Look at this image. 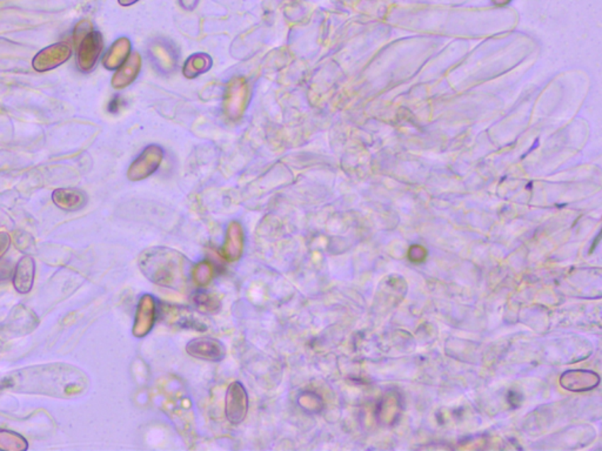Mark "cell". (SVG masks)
<instances>
[{"instance_id":"obj_7","label":"cell","mask_w":602,"mask_h":451,"mask_svg":"<svg viewBox=\"0 0 602 451\" xmlns=\"http://www.w3.org/2000/svg\"><path fill=\"white\" fill-rule=\"evenodd\" d=\"M151 51L152 58L158 64V67H162L165 71L172 69L173 66L176 67V55L169 46L164 42H155V45L152 46Z\"/></svg>"},{"instance_id":"obj_12","label":"cell","mask_w":602,"mask_h":451,"mask_svg":"<svg viewBox=\"0 0 602 451\" xmlns=\"http://www.w3.org/2000/svg\"><path fill=\"white\" fill-rule=\"evenodd\" d=\"M12 269H13V267H12L11 261L0 258V282L10 279L11 275L13 274Z\"/></svg>"},{"instance_id":"obj_10","label":"cell","mask_w":602,"mask_h":451,"mask_svg":"<svg viewBox=\"0 0 602 451\" xmlns=\"http://www.w3.org/2000/svg\"><path fill=\"white\" fill-rule=\"evenodd\" d=\"M28 449V443L21 435L0 429V450L21 451Z\"/></svg>"},{"instance_id":"obj_15","label":"cell","mask_w":602,"mask_h":451,"mask_svg":"<svg viewBox=\"0 0 602 451\" xmlns=\"http://www.w3.org/2000/svg\"><path fill=\"white\" fill-rule=\"evenodd\" d=\"M179 1L182 7L187 11L194 10L198 3H199V0H179Z\"/></svg>"},{"instance_id":"obj_4","label":"cell","mask_w":602,"mask_h":451,"mask_svg":"<svg viewBox=\"0 0 602 451\" xmlns=\"http://www.w3.org/2000/svg\"><path fill=\"white\" fill-rule=\"evenodd\" d=\"M247 410V397L244 388L239 383H235L228 388V404L226 413L228 420L233 423H240Z\"/></svg>"},{"instance_id":"obj_3","label":"cell","mask_w":602,"mask_h":451,"mask_svg":"<svg viewBox=\"0 0 602 451\" xmlns=\"http://www.w3.org/2000/svg\"><path fill=\"white\" fill-rule=\"evenodd\" d=\"M248 90L247 85L243 79H234L228 85V93H226V113L232 119L240 117L244 112L245 107L247 105Z\"/></svg>"},{"instance_id":"obj_1","label":"cell","mask_w":602,"mask_h":451,"mask_svg":"<svg viewBox=\"0 0 602 451\" xmlns=\"http://www.w3.org/2000/svg\"><path fill=\"white\" fill-rule=\"evenodd\" d=\"M4 382H7L5 387L11 389L66 397L84 389L85 377L78 369L69 365H40L21 370L18 376H10Z\"/></svg>"},{"instance_id":"obj_5","label":"cell","mask_w":602,"mask_h":451,"mask_svg":"<svg viewBox=\"0 0 602 451\" xmlns=\"http://www.w3.org/2000/svg\"><path fill=\"white\" fill-rule=\"evenodd\" d=\"M35 261L31 256H24L18 262L13 272V285L18 293L28 294L31 290L35 281Z\"/></svg>"},{"instance_id":"obj_11","label":"cell","mask_w":602,"mask_h":451,"mask_svg":"<svg viewBox=\"0 0 602 451\" xmlns=\"http://www.w3.org/2000/svg\"><path fill=\"white\" fill-rule=\"evenodd\" d=\"M139 69H140L139 55H132L131 58L128 59V62L123 65L121 72L117 73V76H119L118 81L121 84L119 86H126L128 83H131L138 74Z\"/></svg>"},{"instance_id":"obj_14","label":"cell","mask_w":602,"mask_h":451,"mask_svg":"<svg viewBox=\"0 0 602 451\" xmlns=\"http://www.w3.org/2000/svg\"><path fill=\"white\" fill-rule=\"evenodd\" d=\"M121 103H123L121 98L119 97V96H116V97L110 101V103H108V110H110L111 113H117L119 108H121Z\"/></svg>"},{"instance_id":"obj_6","label":"cell","mask_w":602,"mask_h":451,"mask_svg":"<svg viewBox=\"0 0 602 451\" xmlns=\"http://www.w3.org/2000/svg\"><path fill=\"white\" fill-rule=\"evenodd\" d=\"M599 383V377L596 372L586 370L567 372L561 377V384L572 392H584L594 388Z\"/></svg>"},{"instance_id":"obj_8","label":"cell","mask_w":602,"mask_h":451,"mask_svg":"<svg viewBox=\"0 0 602 451\" xmlns=\"http://www.w3.org/2000/svg\"><path fill=\"white\" fill-rule=\"evenodd\" d=\"M211 65H212V60L208 55L198 53V55H192L186 62L184 73L186 76L193 78V76H199L200 73L206 72Z\"/></svg>"},{"instance_id":"obj_2","label":"cell","mask_w":602,"mask_h":451,"mask_svg":"<svg viewBox=\"0 0 602 451\" xmlns=\"http://www.w3.org/2000/svg\"><path fill=\"white\" fill-rule=\"evenodd\" d=\"M164 152L158 146L152 145L141 153L130 169L128 176L132 180L144 179L151 176L162 162Z\"/></svg>"},{"instance_id":"obj_16","label":"cell","mask_w":602,"mask_h":451,"mask_svg":"<svg viewBox=\"0 0 602 451\" xmlns=\"http://www.w3.org/2000/svg\"><path fill=\"white\" fill-rule=\"evenodd\" d=\"M135 1H138V0H121V3L123 5H131V4L135 3Z\"/></svg>"},{"instance_id":"obj_9","label":"cell","mask_w":602,"mask_h":451,"mask_svg":"<svg viewBox=\"0 0 602 451\" xmlns=\"http://www.w3.org/2000/svg\"><path fill=\"white\" fill-rule=\"evenodd\" d=\"M53 199L62 210H76L84 203L83 195L73 190H57L53 194Z\"/></svg>"},{"instance_id":"obj_13","label":"cell","mask_w":602,"mask_h":451,"mask_svg":"<svg viewBox=\"0 0 602 451\" xmlns=\"http://www.w3.org/2000/svg\"><path fill=\"white\" fill-rule=\"evenodd\" d=\"M10 247V238L5 233L0 234V258L6 253L7 249Z\"/></svg>"}]
</instances>
